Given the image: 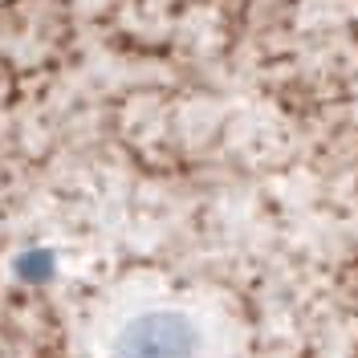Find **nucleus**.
<instances>
[{"mask_svg":"<svg viewBox=\"0 0 358 358\" xmlns=\"http://www.w3.org/2000/svg\"><path fill=\"white\" fill-rule=\"evenodd\" d=\"M94 358H228L232 330L203 297L176 289H131L94 317Z\"/></svg>","mask_w":358,"mask_h":358,"instance_id":"obj_1","label":"nucleus"}]
</instances>
